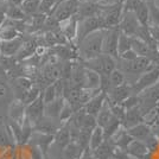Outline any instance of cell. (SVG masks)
<instances>
[{
	"label": "cell",
	"instance_id": "obj_1",
	"mask_svg": "<svg viewBox=\"0 0 159 159\" xmlns=\"http://www.w3.org/2000/svg\"><path fill=\"white\" fill-rule=\"evenodd\" d=\"M106 30H99L87 36L82 42L77 44L79 55L81 61H88L95 58L102 53V43Z\"/></svg>",
	"mask_w": 159,
	"mask_h": 159
},
{
	"label": "cell",
	"instance_id": "obj_2",
	"mask_svg": "<svg viewBox=\"0 0 159 159\" xmlns=\"http://www.w3.org/2000/svg\"><path fill=\"white\" fill-rule=\"evenodd\" d=\"M86 69L93 70L100 76H108L116 68V61L108 55L101 53L100 56L88 61H81Z\"/></svg>",
	"mask_w": 159,
	"mask_h": 159
},
{
	"label": "cell",
	"instance_id": "obj_3",
	"mask_svg": "<svg viewBox=\"0 0 159 159\" xmlns=\"http://www.w3.org/2000/svg\"><path fill=\"white\" fill-rule=\"evenodd\" d=\"M99 30H105L103 23L98 17H90L86 19L77 20V34H76V44H79L80 42L86 38L87 36H89L90 33L99 31Z\"/></svg>",
	"mask_w": 159,
	"mask_h": 159
},
{
	"label": "cell",
	"instance_id": "obj_4",
	"mask_svg": "<svg viewBox=\"0 0 159 159\" xmlns=\"http://www.w3.org/2000/svg\"><path fill=\"white\" fill-rule=\"evenodd\" d=\"M80 1L81 0H66V1H62L60 4H57V6L55 7L53 12L51 13V17L58 24L70 19L77 13Z\"/></svg>",
	"mask_w": 159,
	"mask_h": 159
},
{
	"label": "cell",
	"instance_id": "obj_5",
	"mask_svg": "<svg viewBox=\"0 0 159 159\" xmlns=\"http://www.w3.org/2000/svg\"><path fill=\"white\" fill-rule=\"evenodd\" d=\"M159 80V68H152L151 70L146 71V73L141 74L139 79L137 80L134 83L129 84L131 86V90H132V95H139L147 88L152 87L157 81Z\"/></svg>",
	"mask_w": 159,
	"mask_h": 159
},
{
	"label": "cell",
	"instance_id": "obj_6",
	"mask_svg": "<svg viewBox=\"0 0 159 159\" xmlns=\"http://www.w3.org/2000/svg\"><path fill=\"white\" fill-rule=\"evenodd\" d=\"M124 63H121V66L118 68L122 73H128V74H144L148 70H151L154 68L153 63L148 60L147 57H140L138 56L135 60L133 61H122Z\"/></svg>",
	"mask_w": 159,
	"mask_h": 159
},
{
	"label": "cell",
	"instance_id": "obj_7",
	"mask_svg": "<svg viewBox=\"0 0 159 159\" xmlns=\"http://www.w3.org/2000/svg\"><path fill=\"white\" fill-rule=\"evenodd\" d=\"M138 96L140 98L139 107L145 116V113H147L153 107H156L157 102H159V80L152 87L147 88Z\"/></svg>",
	"mask_w": 159,
	"mask_h": 159
},
{
	"label": "cell",
	"instance_id": "obj_8",
	"mask_svg": "<svg viewBox=\"0 0 159 159\" xmlns=\"http://www.w3.org/2000/svg\"><path fill=\"white\" fill-rule=\"evenodd\" d=\"M120 30L119 27H114L106 30L103 36V43H102V53L108 55L113 58H119L118 53V38H119Z\"/></svg>",
	"mask_w": 159,
	"mask_h": 159
},
{
	"label": "cell",
	"instance_id": "obj_9",
	"mask_svg": "<svg viewBox=\"0 0 159 159\" xmlns=\"http://www.w3.org/2000/svg\"><path fill=\"white\" fill-rule=\"evenodd\" d=\"M27 144L36 146L40 151L42 156L44 159H49V147L53 144V135H49V134H42V133L33 132L30 141Z\"/></svg>",
	"mask_w": 159,
	"mask_h": 159
},
{
	"label": "cell",
	"instance_id": "obj_10",
	"mask_svg": "<svg viewBox=\"0 0 159 159\" xmlns=\"http://www.w3.org/2000/svg\"><path fill=\"white\" fill-rule=\"evenodd\" d=\"M25 116L30 120L32 126L44 116V101L42 98V93L33 102L25 107Z\"/></svg>",
	"mask_w": 159,
	"mask_h": 159
},
{
	"label": "cell",
	"instance_id": "obj_11",
	"mask_svg": "<svg viewBox=\"0 0 159 159\" xmlns=\"http://www.w3.org/2000/svg\"><path fill=\"white\" fill-rule=\"evenodd\" d=\"M139 26L140 25L134 12H124L122 13L121 20L119 23V30L121 32L129 37H134Z\"/></svg>",
	"mask_w": 159,
	"mask_h": 159
},
{
	"label": "cell",
	"instance_id": "obj_12",
	"mask_svg": "<svg viewBox=\"0 0 159 159\" xmlns=\"http://www.w3.org/2000/svg\"><path fill=\"white\" fill-rule=\"evenodd\" d=\"M132 95L131 86L129 84H121L119 87L112 88L108 93H107V101L111 105H121L125 100Z\"/></svg>",
	"mask_w": 159,
	"mask_h": 159
},
{
	"label": "cell",
	"instance_id": "obj_13",
	"mask_svg": "<svg viewBox=\"0 0 159 159\" xmlns=\"http://www.w3.org/2000/svg\"><path fill=\"white\" fill-rule=\"evenodd\" d=\"M141 122H145V116L141 112L140 107H135L132 109H128L125 112L124 119L121 121V127L124 129H128L133 126H137Z\"/></svg>",
	"mask_w": 159,
	"mask_h": 159
},
{
	"label": "cell",
	"instance_id": "obj_14",
	"mask_svg": "<svg viewBox=\"0 0 159 159\" xmlns=\"http://www.w3.org/2000/svg\"><path fill=\"white\" fill-rule=\"evenodd\" d=\"M24 42L23 34L11 40H0V52L4 57H16Z\"/></svg>",
	"mask_w": 159,
	"mask_h": 159
},
{
	"label": "cell",
	"instance_id": "obj_15",
	"mask_svg": "<svg viewBox=\"0 0 159 159\" xmlns=\"http://www.w3.org/2000/svg\"><path fill=\"white\" fill-rule=\"evenodd\" d=\"M61 126H62L61 124H56L55 119H50V118H47V116H43L36 125H33V132L55 135Z\"/></svg>",
	"mask_w": 159,
	"mask_h": 159
},
{
	"label": "cell",
	"instance_id": "obj_16",
	"mask_svg": "<svg viewBox=\"0 0 159 159\" xmlns=\"http://www.w3.org/2000/svg\"><path fill=\"white\" fill-rule=\"evenodd\" d=\"M106 98H107V94L105 92H100L99 94H96L95 96H93L83 106V109H84L86 114L93 115V116L96 118V115L99 114L101 108L103 107L105 102H106Z\"/></svg>",
	"mask_w": 159,
	"mask_h": 159
},
{
	"label": "cell",
	"instance_id": "obj_17",
	"mask_svg": "<svg viewBox=\"0 0 159 159\" xmlns=\"http://www.w3.org/2000/svg\"><path fill=\"white\" fill-rule=\"evenodd\" d=\"M25 105L20 100L14 99L8 106V119L21 126L25 119Z\"/></svg>",
	"mask_w": 159,
	"mask_h": 159
},
{
	"label": "cell",
	"instance_id": "obj_18",
	"mask_svg": "<svg viewBox=\"0 0 159 159\" xmlns=\"http://www.w3.org/2000/svg\"><path fill=\"white\" fill-rule=\"evenodd\" d=\"M13 84H12V92H13L14 99L19 100L23 94L27 92L31 87L34 84L33 81L30 77H26V76H19V77H16L13 79Z\"/></svg>",
	"mask_w": 159,
	"mask_h": 159
},
{
	"label": "cell",
	"instance_id": "obj_19",
	"mask_svg": "<svg viewBox=\"0 0 159 159\" xmlns=\"http://www.w3.org/2000/svg\"><path fill=\"white\" fill-rule=\"evenodd\" d=\"M60 31L66 37V39L68 42L76 40V34H77V18H76V16H74L66 21L60 23Z\"/></svg>",
	"mask_w": 159,
	"mask_h": 159
},
{
	"label": "cell",
	"instance_id": "obj_20",
	"mask_svg": "<svg viewBox=\"0 0 159 159\" xmlns=\"http://www.w3.org/2000/svg\"><path fill=\"white\" fill-rule=\"evenodd\" d=\"M99 14V4H94V2H88V1H80L79 8H77V13L76 18L77 20L86 19L90 17H98Z\"/></svg>",
	"mask_w": 159,
	"mask_h": 159
},
{
	"label": "cell",
	"instance_id": "obj_21",
	"mask_svg": "<svg viewBox=\"0 0 159 159\" xmlns=\"http://www.w3.org/2000/svg\"><path fill=\"white\" fill-rule=\"evenodd\" d=\"M115 148V145L112 139H105L101 145L92 151L94 158L96 159H111L113 156V151Z\"/></svg>",
	"mask_w": 159,
	"mask_h": 159
},
{
	"label": "cell",
	"instance_id": "obj_22",
	"mask_svg": "<svg viewBox=\"0 0 159 159\" xmlns=\"http://www.w3.org/2000/svg\"><path fill=\"white\" fill-rule=\"evenodd\" d=\"M126 151L132 158L135 159H144L150 153L146 145L144 144V141H140V140L135 139H133L132 143L127 146Z\"/></svg>",
	"mask_w": 159,
	"mask_h": 159
},
{
	"label": "cell",
	"instance_id": "obj_23",
	"mask_svg": "<svg viewBox=\"0 0 159 159\" xmlns=\"http://www.w3.org/2000/svg\"><path fill=\"white\" fill-rule=\"evenodd\" d=\"M64 103H66L64 98H57L52 102L44 105V116L55 120L58 119L60 113L62 111L63 106H64Z\"/></svg>",
	"mask_w": 159,
	"mask_h": 159
},
{
	"label": "cell",
	"instance_id": "obj_24",
	"mask_svg": "<svg viewBox=\"0 0 159 159\" xmlns=\"http://www.w3.org/2000/svg\"><path fill=\"white\" fill-rule=\"evenodd\" d=\"M71 138H70V131H69V126L68 124H63L62 126L58 128V131L53 135V143L61 148V151L63 148H66V146L70 144Z\"/></svg>",
	"mask_w": 159,
	"mask_h": 159
},
{
	"label": "cell",
	"instance_id": "obj_25",
	"mask_svg": "<svg viewBox=\"0 0 159 159\" xmlns=\"http://www.w3.org/2000/svg\"><path fill=\"white\" fill-rule=\"evenodd\" d=\"M127 133L132 137L133 139L135 140H140V141H144V140L152 133V128L146 122H141L137 126H133L131 128L126 129Z\"/></svg>",
	"mask_w": 159,
	"mask_h": 159
},
{
	"label": "cell",
	"instance_id": "obj_26",
	"mask_svg": "<svg viewBox=\"0 0 159 159\" xmlns=\"http://www.w3.org/2000/svg\"><path fill=\"white\" fill-rule=\"evenodd\" d=\"M86 69V68H84ZM100 83H101V76L96 74L93 70L86 69L84 70V81H83V88L86 89H92V90H98L100 89ZM101 90V89H100Z\"/></svg>",
	"mask_w": 159,
	"mask_h": 159
},
{
	"label": "cell",
	"instance_id": "obj_27",
	"mask_svg": "<svg viewBox=\"0 0 159 159\" xmlns=\"http://www.w3.org/2000/svg\"><path fill=\"white\" fill-rule=\"evenodd\" d=\"M14 100V95L11 86H8L4 80H0V106H10Z\"/></svg>",
	"mask_w": 159,
	"mask_h": 159
},
{
	"label": "cell",
	"instance_id": "obj_28",
	"mask_svg": "<svg viewBox=\"0 0 159 159\" xmlns=\"http://www.w3.org/2000/svg\"><path fill=\"white\" fill-rule=\"evenodd\" d=\"M111 139L113 140V143H114L115 147L121 148V150H126L127 146L132 143L133 138L128 134V133H127L126 129L121 128L119 132L116 133L113 138H111Z\"/></svg>",
	"mask_w": 159,
	"mask_h": 159
},
{
	"label": "cell",
	"instance_id": "obj_29",
	"mask_svg": "<svg viewBox=\"0 0 159 159\" xmlns=\"http://www.w3.org/2000/svg\"><path fill=\"white\" fill-rule=\"evenodd\" d=\"M82 152L83 150L80 147L77 143L70 141V144L62 150V159H80Z\"/></svg>",
	"mask_w": 159,
	"mask_h": 159
},
{
	"label": "cell",
	"instance_id": "obj_30",
	"mask_svg": "<svg viewBox=\"0 0 159 159\" xmlns=\"http://www.w3.org/2000/svg\"><path fill=\"white\" fill-rule=\"evenodd\" d=\"M137 20L141 26H148L150 25V12H148V6L147 2L143 1L139 6L135 8L134 11Z\"/></svg>",
	"mask_w": 159,
	"mask_h": 159
},
{
	"label": "cell",
	"instance_id": "obj_31",
	"mask_svg": "<svg viewBox=\"0 0 159 159\" xmlns=\"http://www.w3.org/2000/svg\"><path fill=\"white\" fill-rule=\"evenodd\" d=\"M121 128H122V127H121V121H120L118 118L112 116V119L109 120V122L102 128V129H103L105 139H111V138H113Z\"/></svg>",
	"mask_w": 159,
	"mask_h": 159
},
{
	"label": "cell",
	"instance_id": "obj_32",
	"mask_svg": "<svg viewBox=\"0 0 159 159\" xmlns=\"http://www.w3.org/2000/svg\"><path fill=\"white\" fill-rule=\"evenodd\" d=\"M112 116L113 114L111 112V108H109V105H108V101H107V98H106L105 105L101 108L99 114L96 115V125L99 127H101V128H103L109 122V120L112 119Z\"/></svg>",
	"mask_w": 159,
	"mask_h": 159
},
{
	"label": "cell",
	"instance_id": "obj_33",
	"mask_svg": "<svg viewBox=\"0 0 159 159\" xmlns=\"http://www.w3.org/2000/svg\"><path fill=\"white\" fill-rule=\"evenodd\" d=\"M103 141H105L103 129H102L101 127L96 126L93 129L92 134H90V139H89V150H90V151H94V150L98 148Z\"/></svg>",
	"mask_w": 159,
	"mask_h": 159
},
{
	"label": "cell",
	"instance_id": "obj_34",
	"mask_svg": "<svg viewBox=\"0 0 159 159\" xmlns=\"http://www.w3.org/2000/svg\"><path fill=\"white\" fill-rule=\"evenodd\" d=\"M108 81H109L111 89H112V88H115V87H119L121 84H124L126 82V77H125V74L122 73L120 69L115 68L112 73L108 75Z\"/></svg>",
	"mask_w": 159,
	"mask_h": 159
},
{
	"label": "cell",
	"instance_id": "obj_35",
	"mask_svg": "<svg viewBox=\"0 0 159 159\" xmlns=\"http://www.w3.org/2000/svg\"><path fill=\"white\" fill-rule=\"evenodd\" d=\"M39 5L40 0H23V4L20 7L24 11V13L26 14L27 17H30V16L38 13Z\"/></svg>",
	"mask_w": 159,
	"mask_h": 159
},
{
	"label": "cell",
	"instance_id": "obj_36",
	"mask_svg": "<svg viewBox=\"0 0 159 159\" xmlns=\"http://www.w3.org/2000/svg\"><path fill=\"white\" fill-rule=\"evenodd\" d=\"M40 93H42V90L39 89V87H37L36 84H33L27 92H25V93L23 94V96H21L19 100L25 105V106H27V105H30L31 102H33L34 100L37 99V98L40 95Z\"/></svg>",
	"mask_w": 159,
	"mask_h": 159
},
{
	"label": "cell",
	"instance_id": "obj_37",
	"mask_svg": "<svg viewBox=\"0 0 159 159\" xmlns=\"http://www.w3.org/2000/svg\"><path fill=\"white\" fill-rule=\"evenodd\" d=\"M20 128H21V145H26L27 143L30 141V138H31V135L33 133L32 124L30 122V120L27 119L26 116L23 121Z\"/></svg>",
	"mask_w": 159,
	"mask_h": 159
},
{
	"label": "cell",
	"instance_id": "obj_38",
	"mask_svg": "<svg viewBox=\"0 0 159 159\" xmlns=\"http://www.w3.org/2000/svg\"><path fill=\"white\" fill-rule=\"evenodd\" d=\"M7 18L17 21H24L26 20L27 16L24 13L20 6H7Z\"/></svg>",
	"mask_w": 159,
	"mask_h": 159
},
{
	"label": "cell",
	"instance_id": "obj_39",
	"mask_svg": "<svg viewBox=\"0 0 159 159\" xmlns=\"http://www.w3.org/2000/svg\"><path fill=\"white\" fill-rule=\"evenodd\" d=\"M131 43H132V37H129V36H127L120 31L119 38H118V53H119V56L121 53L126 52L127 50L132 49Z\"/></svg>",
	"mask_w": 159,
	"mask_h": 159
},
{
	"label": "cell",
	"instance_id": "obj_40",
	"mask_svg": "<svg viewBox=\"0 0 159 159\" xmlns=\"http://www.w3.org/2000/svg\"><path fill=\"white\" fill-rule=\"evenodd\" d=\"M58 0H40L39 10L38 13L45 14V16H51L55 7L57 6Z\"/></svg>",
	"mask_w": 159,
	"mask_h": 159
},
{
	"label": "cell",
	"instance_id": "obj_41",
	"mask_svg": "<svg viewBox=\"0 0 159 159\" xmlns=\"http://www.w3.org/2000/svg\"><path fill=\"white\" fill-rule=\"evenodd\" d=\"M42 98H43V101H44V105L50 103V102H52V101L57 99V94H56V89H55L53 83L47 86L42 90Z\"/></svg>",
	"mask_w": 159,
	"mask_h": 159
},
{
	"label": "cell",
	"instance_id": "obj_42",
	"mask_svg": "<svg viewBox=\"0 0 159 159\" xmlns=\"http://www.w3.org/2000/svg\"><path fill=\"white\" fill-rule=\"evenodd\" d=\"M148 12H150V23L153 26H159V7L153 4L152 0L147 1Z\"/></svg>",
	"mask_w": 159,
	"mask_h": 159
},
{
	"label": "cell",
	"instance_id": "obj_43",
	"mask_svg": "<svg viewBox=\"0 0 159 159\" xmlns=\"http://www.w3.org/2000/svg\"><path fill=\"white\" fill-rule=\"evenodd\" d=\"M73 114H74L73 107L70 106V105L66 101V103H64V106H63V108H62V111H61V113H60V116H58V120H60L61 125L66 124L69 120L71 119Z\"/></svg>",
	"mask_w": 159,
	"mask_h": 159
},
{
	"label": "cell",
	"instance_id": "obj_44",
	"mask_svg": "<svg viewBox=\"0 0 159 159\" xmlns=\"http://www.w3.org/2000/svg\"><path fill=\"white\" fill-rule=\"evenodd\" d=\"M144 144H145L146 147H147L148 152H153V151H156V150H157V147H158V145H159L158 137L152 132L145 140H144Z\"/></svg>",
	"mask_w": 159,
	"mask_h": 159
},
{
	"label": "cell",
	"instance_id": "obj_45",
	"mask_svg": "<svg viewBox=\"0 0 159 159\" xmlns=\"http://www.w3.org/2000/svg\"><path fill=\"white\" fill-rule=\"evenodd\" d=\"M121 105H122V107L125 108V111L135 108V107L140 106V98L138 96V95H131V96H128Z\"/></svg>",
	"mask_w": 159,
	"mask_h": 159
},
{
	"label": "cell",
	"instance_id": "obj_46",
	"mask_svg": "<svg viewBox=\"0 0 159 159\" xmlns=\"http://www.w3.org/2000/svg\"><path fill=\"white\" fill-rule=\"evenodd\" d=\"M113 159H132V157L127 153L126 150H121V148H118L115 147L114 151H113Z\"/></svg>",
	"mask_w": 159,
	"mask_h": 159
},
{
	"label": "cell",
	"instance_id": "obj_47",
	"mask_svg": "<svg viewBox=\"0 0 159 159\" xmlns=\"http://www.w3.org/2000/svg\"><path fill=\"white\" fill-rule=\"evenodd\" d=\"M29 145V153H30V159H44L40 151L36 147V146L27 144Z\"/></svg>",
	"mask_w": 159,
	"mask_h": 159
},
{
	"label": "cell",
	"instance_id": "obj_48",
	"mask_svg": "<svg viewBox=\"0 0 159 159\" xmlns=\"http://www.w3.org/2000/svg\"><path fill=\"white\" fill-rule=\"evenodd\" d=\"M138 57V55L133 51L132 49H129V50H127L126 52L121 53L119 56V58H121L122 61H127V62H129V61H133L135 60Z\"/></svg>",
	"mask_w": 159,
	"mask_h": 159
},
{
	"label": "cell",
	"instance_id": "obj_49",
	"mask_svg": "<svg viewBox=\"0 0 159 159\" xmlns=\"http://www.w3.org/2000/svg\"><path fill=\"white\" fill-rule=\"evenodd\" d=\"M6 12H7V4L5 2V0H2V1H0V26L6 20L7 18Z\"/></svg>",
	"mask_w": 159,
	"mask_h": 159
},
{
	"label": "cell",
	"instance_id": "obj_50",
	"mask_svg": "<svg viewBox=\"0 0 159 159\" xmlns=\"http://www.w3.org/2000/svg\"><path fill=\"white\" fill-rule=\"evenodd\" d=\"M7 6H21L23 0H5Z\"/></svg>",
	"mask_w": 159,
	"mask_h": 159
},
{
	"label": "cell",
	"instance_id": "obj_51",
	"mask_svg": "<svg viewBox=\"0 0 159 159\" xmlns=\"http://www.w3.org/2000/svg\"><path fill=\"white\" fill-rule=\"evenodd\" d=\"M93 158V154H92V151L89 150V147L86 148L83 152H82V156H81V158L80 159H92Z\"/></svg>",
	"mask_w": 159,
	"mask_h": 159
},
{
	"label": "cell",
	"instance_id": "obj_52",
	"mask_svg": "<svg viewBox=\"0 0 159 159\" xmlns=\"http://www.w3.org/2000/svg\"><path fill=\"white\" fill-rule=\"evenodd\" d=\"M120 1H124V0H102L103 4H116Z\"/></svg>",
	"mask_w": 159,
	"mask_h": 159
},
{
	"label": "cell",
	"instance_id": "obj_53",
	"mask_svg": "<svg viewBox=\"0 0 159 159\" xmlns=\"http://www.w3.org/2000/svg\"><path fill=\"white\" fill-rule=\"evenodd\" d=\"M83 1H88V2H94V4H101L102 0H83Z\"/></svg>",
	"mask_w": 159,
	"mask_h": 159
},
{
	"label": "cell",
	"instance_id": "obj_54",
	"mask_svg": "<svg viewBox=\"0 0 159 159\" xmlns=\"http://www.w3.org/2000/svg\"><path fill=\"white\" fill-rule=\"evenodd\" d=\"M153 4H154L156 6H158V7H159V0H153Z\"/></svg>",
	"mask_w": 159,
	"mask_h": 159
},
{
	"label": "cell",
	"instance_id": "obj_55",
	"mask_svg": "<svg viewBox=\"0 0 159 159\" xmlns=\"http://www.w3.org/2000/svg\"><path fill=\"white\" fill-rule=\"evenodd\" d=\"M62 1H66V0H58V4H60V2H62Z\"/></svg>",
	"mask_w": 159,
	"mask_h": 159
},
{
	"label": "cell",
	"instance_id": "obj_56",
	"mask_svg": "<svg viewBox=\"0 0 159 159\" xmlns=\"http://www.w3.org/2000/svg\"><path fill=\"white\" fill-rule=\"evenodd\" d=\"M141 1H145V2H147V1H150V0H141Z\"/></svg>",
	"mask_w": 159,
	"mask_h": 159
},
{
	"label": "cell",
	"instance_id": "obj_57",
	"mask_svg": "<svg viewBox=\"0 0 159 159\" xmlns=\"http://www.w3.org/2000/svg\"><path fill=\"white\" fill-rule=\"evenodd\" d=\"M1 57H2V55H1V52H0V61H1Z\"/></svg>",
	"mask_w": 159,
	"mask_h": 159
},
{
	"label": "cell",
	"instance_id": "obj_58",
	"mask_svg": "<svg viewBox=\"0 0 159 159\" xmlns=\"http://www.w3.org/2000/svg\"><path fill=\"white\" fill-rule=\"evenodd\" d=\"M92 159H96V158H94V157H93V158H92Z\"/></svg>",
	"mask_w": 159,
	"mask_h": 159
},
{
	"label": "cell",
	"instance_id": "obj_59",
	"mask_svg": "<svg viewBox=\"0 0 159 159\" xmlns=\"http://www.w3.org/2000/svg\"><path fill=\"white\" fill-rule=\"evenodd\" d=\"M152 1H153V0H152Z\"/></svg>",
	"mask_w": 159,
	"mask_h": 159
}]
</instances>
